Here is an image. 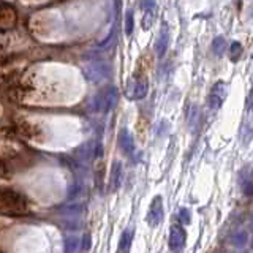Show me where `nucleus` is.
Returning <instances> with one entry per match:
<instances>
[{"mask_svg": "<svg viewBox=\"0 0 253 253\" xmlns=\"http://www.w3.org/2000/svg\"><path fill=\"white\" fill-rule=\"evenodd\" d=\"M252 109H253V105H252Z\"/></svg>", "mask_w": 253, "mask_h": 253, "instance_id": "nucleus-10", "label": "nucleus"}, {"mask_svg": "<svg viewBox=\"0 0 253 253\" xmlns=\"http://www.w3.org/2000/svg\"><path fill=\"white\" fill-rule=\"evenodd\" d=\"M29 212L27 198L19 192L8 187L0 188V214L10 215V217H19Z\"/></svg>", "mask_w": 253, "mask_h": 253, "instance_id": "nucleus-1", "label": "nucleus"}, {"mask_svg": "<svg viewBox=\"0 0 253 253\" xmlns=\"http://www.w3.org/2000/svg\"><path fill=\"white\" fill-rule=\"evenodd\" d=\"M168 36H169V32H168L166 24H164L162 27L160 35H158V40L155 43V51H157L158 55H163L164 51H166V48H168Z\"/></svg>", "mask_w": 253, "mask_h": 253, "instance_id": "nucleus-4", "label": "nucleus"}, {"mask_svg": "<svg viewBox=\"0 0 253 253\" xmlns=\"http://www.w3.org/2000/svg\"><path fill=\"white\" fill-rule=\"evenodd\" d=\"M18 22V13L15 6L5 0H0V30H8Z\"/></svg>", "mask_w": 253, "mask_h": 253, "instance_id": "nucleus-2", "label": "nucleus"}, {"mask_svg": "<svg viewBox=\"0 0 253 253\" xmlns=\"http://www.w3.org/2000/svg\"><path fill=\"white\" fill-rule=\"evenodd\" d=\"M139 5H141L143 11H154V10H157V2H155V0H141Z\"/></svg>", "mask_w": 253, "mask_h": 253, "instance_id": "nucleus-8", "label": "nucleus"}, {"mask_svg": "<svg viewBox=\"0 0 253 253\" xmlns=\"http://www.w3.org/2000/svg\"><path fill=\"white\" fill-rule=\"evenodd\" d=\"M225 49H226V41L223 36H215L214 41H212V51L215 55L221 57L225 54Z\"/></svg>", "mask_w": 253, "mask_h": 253, "instance_id": "nucleus-6", "label": "nucleus"}, {"mask_svg": "<svg viewBox=\"0 0 253 253\" xmlns=\"http://www.w3.org/2000/svg\"><path fill=\"white\" fill-rule=\"evenodd\" d=\"M125 32H126V35H130L131 32H133V13H131V11L126 13V25H125Z\"/></svg>", "mask_w": 253, "mask_h": 253, "instance_id": "nucleus-9", "label": "nucleus"}, {"mask_svg": "<svg viewBox=\"0 0 253 253\" xmlns=\"http://www.w3.org/2000/svg\"><path fill=\"white\" fill-rule=\"evenodd\" d=\"M226 97V87L223 82H217L214 87L211 93H209V98H207V103L209 106L212 108V109H218V108L221 106V103H223V100Z\"/></svg>", "mask_w": 253, "mask_h": 253, "instance_id": "nucleus-3", "label": "nucleus"}, {"mask_svg": "<svg viewBox=\"0 0 253 253\" xmlns=\"http://www.w3.org/2000/svg\"><path fill=\"white\" fill-rule=\"evenodd\" d=\"M133 89H135V90L131 92V97L136 100L143 98V97H145V93H147V82H145V79L139 78V79H136L135 84H133Z\"/></svg>", "mask_w": 253, "mask_h": 253, "instance_id": "nucleus-5", "label": "nucleus"}, {"mask_svg": "<svg viewBox=\"0 0 253 253\" xmlns=\"http://www.w3.org/2000/svg\"><path fill=\"white\" fill-rule=\"evenodd\" d=\"M242 44H240L239 41H234L231 44V48H230V57H231V60L233 62H237L240 59V55H242Z\"/></svg>", "mask_w": 253, "mask_h": 253, "instance_id": "nucleus-7", "label": "nucleus"}]
</instances>
